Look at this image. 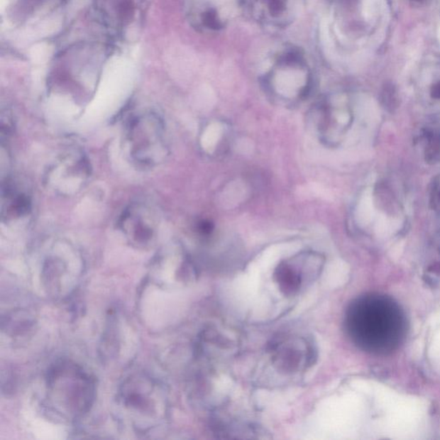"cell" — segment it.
<instances>
[{
  "mask_svg": "<svg viewBox=\"0 0 440 440\" xmlns=\"http://www.w3.org/2000/svg\"><path fill=\"white\" fill-rule=\"evenodd\" d=\"M390 304L373 297L358 299L349 307L346 324L354 341L365 348L392 343L399 335L400 319Z\"/></svg>",
  "mask_w": 440,
  "mask_h": 440,
  "instance_id": "obj_1",
  "label": "cell"
},
{
  "mask_svg": "<svg viewBox=\"0 0 440 440\" xmlns=\"http://www.w3.org/2000/svg\"><path fill=\"white\" fill-rule=\"evenodd\" d=\"M125 141L131 160L143 168L160 166L169 156L165 121L156 112L133 116L126 128Z\"/></svg>",
  "mask_w": 440,
  "mask_h": 440,
  "instance_id": "obj_2",
  "label": "cell"
},
{
  "mask_svg": "<svg viewBox=\"0 0 440 440\" xmlns=\"http://www.w3.org/2000/svg\"><path fill=\"white\" fill-rule=\"evenodd\" d=\"M92 177V165L83 150L69 148L53 160L43 174V185L50 193L70 197L84 189Z\"/></svg>",
  "mask_w": 440,
  "mask_h": 440,
  "instance_id": "obj_3",
  "label": "cell"
},
{
  "mask_svg": "<svg viewBox=\"0 0 440 440\" xmlns=\"http://www.w3.org/2000/svg\"><path fill=\"white\" fill-rule=\"evenodd\" d=\"M271 92L284 97L307 96L311 84V72L303 56L296 51L283 53L266 77Z\"/></svg>",
  "mask_w": 440,
  "mask_h": 440,
  "instance_id": "obj_4",
  "label": "cell"
},
{
  "mask_svg": "<svg viewBox=\"0 0 440 440\" xmlns=\"http://www.w3.org/2000/svg\"><path fill=\"white\" fill-rule=\"evenodd\" d=\"M161 223L160 211L153 204L137 201L122 211L117 226L130 243L145 248L156 241Z\"/></svg>",
  "mask_w": 440,
  "mask_h": 440,
  "instance_id": "obj_5",
  "label": "cell"
},
{
  "mask_svg": "<svg viewBox=\"0 0 440 440\" xmlns=\"http://www.w3.org/2000/svg\"><path fill=\"white\" fill-rule=\"evenodd\" d=\"M31 195L12 179L3 182L1 193L2 221L11 223L23 219L31 214Z\"/></svg>",
  "mask_w": 440,
  "mask_h": 440,
  "instance_id": "obj_6",
  "label": "cell"
},
{
  "mask_svg": "<svg viewBox=\"0 0 440 440\" xmlns=\"http://www.w3.org/2000/svg\"><path fill=\"white\" fill-rule=\"evenodd\" d=\"M240 0H202L198 21L206 30L219 31L226 26L238 9Z\"/></svg>",
  "mask_w": 440,
  "mask_h": 440,
  "instance_id": "obj_7",
  "label": "cell"
},
{
  "mask_svg": "<svg viewBox=\"0 0 440 440\" xmlns=\"http://www.w3.org/2000/svg\"><path fill=\"white\" fill-rule=\"evenodd\" d=\"M300 0H255L259 19L275 26H285L292 21Z\"/></svg>",
  "mask_w": 440,
  "mask_h": 440,
  "instance_id": "obj_8",
  "label": "cell"
},
{
  "mask_svg": "<svg viewBox=\"0 0 440 440\" xmlns=\"http://www.w3.org/2000/svg\"><path fill=\"white\" fill-rule=\"evenodd\" d=\"M335 106L327 104L321 109L319 119V131L326 141H330V138L336 134H341L348 126V114L346 110H339L334 108Z\"/></svg>",
  "mask_w": 440,
  "mask_h": 440,
  "instance_id": "obj_9",
  "label": "cell"
},
{
  "mask_svg": "<svg viewBox=\"0 0 440 440\" xmlns=\"http://www.w3.org/2000/svg\"><path fill=\"white\" fill-rule=\"evenodd\" d=\"M426 141V157L429 162H436L440 158V130L427 129L424 133Z\"/></svg>",
  "mask_w": 440,
  "mask_h": 440,
  "instance_id": "obj_10",
  "label": "cell"
},
{
  "mask_svg": "<svg viewBox=\"0 0 440 440\" xmlns=\"http://www.w3.org/2000/svg\"><path fill=\"white\" fill-rule=\"evenodd\" d=\"M383 95H384V99H383V101H384L385 105L387 108L392 109L395 106H396V93H395L392 87H387Z\"/></svg>",
  "mask_w": 440,
  "mask_h": 440,
  "instance_id": "obj_11",
  "label": "cell"
},
{
  "mask_svg": "<svg viewBox=\"0 0 440 440\" xmlns=\"http://www.w3.org/2000/svg\"><path fill=\"white\" fill-rule=\"evenodd\" d=\"M198 230L203 235H209L214 231V225L210 221H202L199 224Z\"/></svg>",
  "mask_w": 440,
  "mask_h": 440,
  "instance_id": "obj_12",
  "label": "cell"
},
{
  "mask_svg": "<svg viewBox=\"0 0 440 440\" xmlns=\"http://www.w3.org/2000/svg\"><path fill=\"white\" fill-rule=\"evenodd\" d=\"M434 203L436 209L440 211V181L438 183L437 186H436V189L434 190Z\"/></svg>",
  "mask_w": 440,
  "mask_h": 440,
  "instance_id": "obj_13",
  "label": "cell"
},
{
  "mask_svg": "<svg viewBox=\"0 0 440 440\" xmlns=\"http://www.w3.org/2000/svg\"><path fill=\"white\" fill-rule=\"evenodd\" d=\"M431 96L434 99L440 100V81L431 87Z\"/></svg>",
  "mask_w": 440,
  "mask_h": 440,
  "instance_id": "obj_14",
  "label": "cell"
},
{
  "mask_svg": "<svg viewBox=\"0 0 440 440\" xmlns=\"http://www.w3.org/2000/svg\"><path fill=\"white\" fill-rule=\"evenodd\" d=\"M412 1L417 2V3H421V2H423L424 0H412Z\"/></svg>",
  "mask_w": 440,
  "mask_h": 440,
  "instance_id": "obj_15",
  "label": "cell"
}]
</instances>
